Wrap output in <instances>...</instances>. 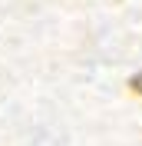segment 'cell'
Segmentation results:
<instances>
[{"instance_id": "obj_1", "label": "cell", "mask_w": 142, "mask_h": 146, "mask_svg": "<svg viewBox=\"0 0 142 146\" xmlns=\"http://www.w3.org/2000/svg\"><path fill=\"white\" fill-rule=\"evenodd\" d=\"M129 86H132V93H139V96H142V73H135L132 80H129Z\"/></svg>"}]
</instances>
